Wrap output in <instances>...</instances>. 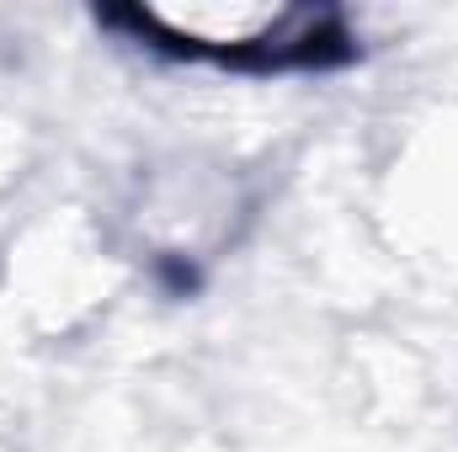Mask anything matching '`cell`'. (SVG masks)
I'll return each instance as SVG.
<instances>
[{
    "mask_svg": "<svg viewBox=\"0 0 458 452\" xmlns=\"http://www.w3.org/2000/svg\"><path fill=\"white\" fill-rule=\"evenodd\" d=\"M107 21L133 43L214 70H310L346 54L342 11L293 0H139Z\"/></svg>",
    "mask_w": 458,
    "mask_h": 452,
    "instance_id": "obj_1",
    "label": "cell"
}]
</instances>
